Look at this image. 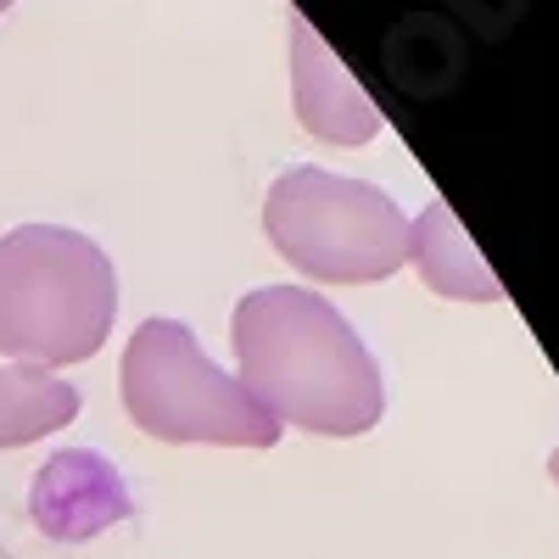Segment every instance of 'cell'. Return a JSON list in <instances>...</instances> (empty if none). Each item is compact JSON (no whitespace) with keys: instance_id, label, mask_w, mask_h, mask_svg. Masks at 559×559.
<instances>
[{"instance_id":"1","label":"cell","mask_w":559,"mask_h":559,"mask_svg":"<svg viewBox=\"0 0 559 559\" xmlns=\"http://www.w3.org/2000/svg\"><path fill=\"white\" fill-rule=\"evenodd\" d=\"M241 386L274 419H292L313 437H364L386 414L381 364L364 336L319 292L263 286L229 313Z\"/></svg>"},{"instance_id":"2","label":"cell","mask_w":559,"mask_h":559,"mask_svg":"<svg viewBox=\"0 0 559 559\" xmlns=\"http://www.w3.org/2000/svg\"><path fill=\"white\" fill-rule=\"evenodd\" d=\"M118 319L112 258L68 224L0 236V358L62 369L96 358Z\"/></svg>"},{"instance_id":"3","label":"cell","mask_w":559,"mask_h":559,"mask_svg":"<svg viewBox=\"0 0 559 559\" xmlns=\"http://www.w3.org/2000/svg\"><path fill=\"white\" fill-rule=\"evenodd\" d=\"M263 236L297 274L324 286H369L408 263V218L381 191L331 168H286L269 185Z\"/></svg>"},{"instance_id":"4","label":"cell","mask_w":559,"mask_h":559,"mask_svg":"<svg viewBox=\"0 0 559 559\" xmlns=\"http://www.w3.org/2000/svg\"><path fill=\"white\" fill-rule=\"evenodd\" d=\"M123 408L157 442L274 448L280 419L197 347L179 319H146L123 347Z\"/></svg>"},{"instance_id":"5","label":"cell","mask_w":559,"mask_h":559,"mask_svg":"<svg viewBox=\"0 0 559 559\" xmlns=\"http://www.w3.org/2000/svg\"><path fill=\"white\" fill-rule=\"evenodd\" d=\"M28 515L51 543H90L107 526H123L134 515V498L102 453L62 448L39 464L28 487Z\"/></svg>"},{"instance_id":"6","label":"cell","mask_w":559,"mask_h":559,"mask_svg":"<svg viewBox=\"0 0 559 559\" xmlns=\"http://www.w3.org/2000/svg\"><path fill=\"white\" fill-rule=\"evenodd\" d=\"M286 39H292V96H297L302 129L331 140V146H364V140H376L381 112L369 107V96L353 84V73L331 57V45L297 12L286 17Z\"/></svg>"},{"instance_id":"7","label":"cell","mask_w":559,"mask_h":559,"mask_svg":"<svg viewBox=\"0 0 559 559\" xmlns=\"http://www.w3.org/2000/svg\"><path fill=\"white\" fill-rule=\"evenodd\" d=\"M408 263L448 302H498L503 297L498 274L471 247V236L459 229V218L448 213V202H426V213L408 224Z\"/></svg>"},{"instance_id":"8","label":"cell","mask_w":559,"mask_h":559,"mask_svg":"<svg viewBox=\"0 0 559 559\" xmlns=\"http://www.w3.org/2000/svg\"><path fill=\"white\" fill-rule=\"evenodd\" d=\"M79 386L62 381L57 369L7 364L0 369V448H28L79 419Z\"/></svg>"},{"instance_id":"9","label":"cell","mask_w":559,"mask_h":559,"mask_svg":"<svg viewBox=\"0 0 559 559\" xmlns=\"http://www.w3.org/2000/svg\"><path fill=\"white\" fill-rule=\"evenodd\" d=\"M554 481H559V453H554Z\"/></svg>"},{"instance_id":"10","label":"cell","mask_w":559,"mask_h":559,"mask_svg":"<svg viewBox=\"0 0 559 559\" xmlns=\"http://www.w3.org/2000/svg\"><path fill=\"white\" fill-rule=\"evenodd\" d=\"M7 7H12V0H0V12H7Z\"/></svg>"}]
</instances>
